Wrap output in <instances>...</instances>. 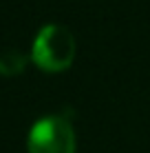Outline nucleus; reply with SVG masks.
I'll return each mask as SVG.
<instances>
[{
	"instance_id": "1",
	"label": "nucleus",
	"mask_w": 150,
	"mask_h": 153,
	"mask_svg": "<svg viewBox=\"0 0 150 153\" xmlns=\"http://www.w3.org/2000/svg\"><path fill=\"white\" fill-rule=\"evenodd\" d=\"M33 62L42 71L58 73L71 67L75 58V38L66 27L46 25L33 42Z\"/></svg>"
},
{
	"instance_id": "2",
	"label": "nucleus",
	"mask_w": 150,
	"mask_h": 153,
	"mask_svg": "<svg viewBox=\"0 0 150 153\" xmlns=\"http://www.w3.org/2000/svg\"><path fill=\"white\" fill-rule=\"evenodd\" d=\"M27 149L29 153H75L73 126L60 115L40 118L29 131Z\"/></svg>"
},
{
	"instance_id": "3",
	"label": "nucleus",
	"mask_w": 150,
	"mask_h": 153,
	"mask_svg": "<svg viewBox=\"0 0 150 153\" xmlns=\"http://www.w3.org/2000/svg\"><path fill=\"white\" fill-rule=\"evenodd\" d=\"M22 69H24V58L20 53H15V51H7V53L0 56V73L11 76V73H18Z\"/></svg>"
}]
</instances>
